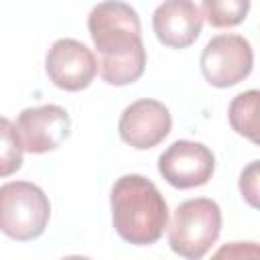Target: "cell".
Masks as SVG:
<instances>
[{"label": "cell", "mask_w": 260, "mask_h": 260, "mask_svg": "<svg viewBox=\"0 0 260 260\" xmlns=\"http://www.w3.org/2000/svg\"><path fill=\"white\" fill-rule=\"evenodd\" d=\"M87 30L98 51V71L106 83L120 87L140 79L146 67V49L138 12L130 4L100 2L87 16Z\"/></svg>", "instance_id": "1"}, {"label": "cell", "mask_w": 260, "mask_h": 260, "mask_svg": "<svg viewBox=\"0 0 260 260\" xmlns=\"http://www.w3.org/2000/svg\"><path fill=\"white\" fill-rule=\"evenodd\" d=\"M116 234L134 246L160 240L169 223V207L156 185L142 175H122L110 193Z\"/></svg>", "instance_id": "2"}, {"label": "cell", "mask_w": 260, "mask_h": 260, "mask_svg": "<svg viewBox=\"0 0 260 260\" xmlns=\"http://www.w3.org/2000/svg\"><path fill=\"white\" fill-rule=\"evenodd\" d=\"M167 228L171 250L183 258L199 260L219 238L221 209L207 197L187 199L177 205Z\"/></svg>", "instance_id": "3"}, {"label": "cell", "mask_w": 260, "mask_h": 260, "mask_svg": "<svg viewBox=\"0 0 260 260\" xmlns=\"http://www.w3.org/2000/svg\"><path fill=\"white\" fill-rule=\"evenodd\" d=\"M51 217V203L45 191L28 181H10L0 187V232L12 240L28 242L39 238Z\"/></svg>", "instance_id": "4"}, {"label": "cell", "mask_w": 260, "mask_h": 260, "mask_svg": "<svg viewBox=\"0 0 260 260\" xmlns=\"http://www.w3.org/2000/svg\"><path fill=\"white\" fill-rule=\"evenodd\" d=\"M254 65L250 43L242 35H217L201 53V73L213 87H232L244 81Z\"/></svg>", "instance_id": "5"}, {"label": "cell", "mask_w": 260, "mask_h": 260, "mask_svg": "<svg viewBox=\"0 0 260 260\" xmlns=\"http://www.w3.org/2000/svg\"><path fill=\"white\" fill-rule=\"evenodd\" d=\"M215 171L213 152L193 140H177L158 156V173L175 189L205 185Z\"/></svg>", "instance_id": "6"}, {"label": "cell", "mask_w": 260, "mask_h": 260, "mask_svg": "<svg viewBox=\"0 0 260 260\" xmlns=\"http://www.w3.org/2000/svg\"><path fill=\"white\" fill-rule=\"evenodd\" d=\"M45 71L59 89L81 91L93 81L98 61L81 41L59 39L45 57Z\"/></svg>", "instance_id": "7"}, {"label": "cell", "mask_w": 260, "mask_h": 260, "mask_svg": "<svg viewBox=\"0 0 260 260\" xmlns=\"http://www.w3.org/2000/svg\"><path fill=\"white\" fill-rule=\"evenodd\" d=\"M16 130L26 152L43 154L65 142L71 130V118L65 108L55 104L24 108L16 118Z\"/></svg>", "instance_id": "8"}, {"label": "cell", "mask_w": 260, "mask_h": 260, "mask_svg": "<svg viewBox=\"0 0 260 260\" xmlns=\"http://www.w3.org/2000/svg\"><path fill=\"white\" fill-rule=\"evenodd\" d=\"M171 112L162 102L142 98L124 108L118 132L120 138L136 150H148L160 144L171 132Z\"/></svg>", "instance_id": "9"}, {"label": "cell", "mask_w": 260, "mask_h": 260, "mask_svg": "<svg viewBox=\"0 0 260 260\" xmlns=\"http://www.w3.org/2000/svg\"><path fill=\"white\" fill-rule=\"evenodd\" d=\"M203 28V14L193 0H162L152 14L156 39L171 49H187Z\"/></svg>", "instance_id": "10"}, {"label": "cell", "mask_w": 260, "mask_h": 260, "mask_svg": "<svg viewBox=\"0 0 260 260\" xmlns=\"http://www.w3.org/2000/svg\"><path fill=\"white\" fill-rule=\"evenodd\" d=\"M258 100H260V93L256 89H250V91L238 93L232 100L228 110L232 128L240 136H246L252 142L258 140Z\"/></svg>", "instance_id": "11"}, {"label": "cell", "mask_w": 260, "mask_h": 260, "mask_svg": "<svg viewBox=\"0 0 260 260\" xmlns=\"http://www.w3.org/2000/svg\"><path fill=\"white\" fill-rule=\"evenodd\" d=\"M205 20L215 28H232L244 22L250 12V0H201Z\"/></svg>", "instance_id": "12"}, {"label": "cell", "mask_w": 260, "mask_h": 260, "mask_svg": "<svg viewBox=\"0 0 260 260\" xmlns=\"http://www.w3.org/2000/svg\"><path fill=\"white\" fill-rule=\"evenodd\" d=\"M22 152L16 124L0 116V177H10L22 167Z\"/></svg>", "instance_id": "13"}, {"label": "cell", "mask_w": 260, "mask_h": 260, "mask_svg": "<svg viewBox=\"0 0 260 260\" xmlns=\"http://www.w3.org/2000/svg\"><path fill=\"white\" fill-rule=\"evenodd\" d=\"M240 191L242 197L256 207L258 205V160H252L240 175Z\"/></svg>", "instance_id": "14"}]
</instances>
